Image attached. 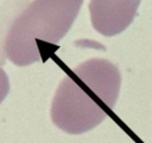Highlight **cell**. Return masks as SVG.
I'll list each match as a JSON object with an SVG mask.
<instances>
[{"mask_svg": "<svg viewBox=\"0 0 152 143\" xmlns=\"http://www.w3.org/2000/svg\"><path fill=\"white\" fill-rule=\"evenodd\" d=\"M83 0H33L12 22L6 57L18 66L44 60L72 26Z\"/></svg>", "mask_w": 152, "mask_h": 143, "instance_id": "obj_2", "label": "cell"}, {"mask_svg": "<svg viewBox=\"0 0 152 143\" xmlns=\"http://www.w3.org/2000/svg\"><path fill=\"white\" fill-rule=\"evenodd\" d=\"M8 91H10V80L6 72L0 66V103L6 98Z\"/></svg>", "mask_w": 152, "mask_h": 143, "instance_id": "obj_4", "label": "cell"}, {"mask_svg": "<svg viewBox=\"0 0 152 143\" xmlns=\"http://www.w3.org/2000/svg\"><path fill=\"white\" fill-rule=\"evenodd\" d=\"M121 74L107 59L93 58L78 64L59 83L51 103V119L71 135L97 126L113 111Z\"/></svg>", "mask_w": 152, "mask_h": 143, "instance_id": "obj_1", "label": "cell"}, {"mask_svg": "<svg viewBox=\"0 0 152 143\" xmlns=\"http://www.w3.org/2000/svg\"><path fill=\"white\" fill-rule=\"evenodd\" d=\"M141 0H90L93 27L104 37L125 31L133 21Z\"/></svg>", "mask_w": 152, "mask_h": 143, "instance_id": "obj_3", "label": "cell"}]
</instances>
